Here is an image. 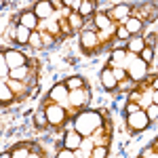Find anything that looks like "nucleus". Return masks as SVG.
<instances>
[{
  "label": "nucleus",
  "instance_id": "nucleus-1",
  "mask_svg": "<svg viewBox=\"0 0 158 158\" xmlns=\"http://www.w3.org/2000/svg\"><path fill=\"white\" fill-rule=\"evenodd\" d=\"M106 68H110L114 72V76L118 78V91L131 93L141 80H146L150 65L139 55H133L124 47H118V49L112 51Z\"/></svg>",
  "mask_w": 158,
  "mask_h": 158
},
{
  "label": "nucleus",
  "instance_id": "nucleus-24",
  "mask_svg": "<svg viewBox=\"0 0 158 158\" xmlns=\"http://www.w3.org/2000/svg\"><path fill=\"white\" fill-rule=\"evenodd\" d=\"M110 146H95L93 148V158H108Z\"/></svg>",
  "mask_w": 158,
  "mask_h": 158
},
{
  "label": "nucleus",
  "instance_id": "nucleus-18",
  "mask_svg": "<svg viewBox=\"0 0 158 158\" xmlns=\"http://www.w3.org/2000/svg\"><path fill=\"white\" fill-rule=\"evenodd\" d=\"M122 25H124V30L129 32V36H131V38H133V36H139V34L143 32V27H146V25L141 23L139 19H133V17H131V19H127Z\"/></svg>",
  "mask_w": 158,
  "mask_h": 158
},
{
  "label": "nucleus",
  "instance_id": "nucleus-17",
  "mask_svg": "<svg viewBox=\"0 0 158 158\" xmlns=\"http://www.w3.org/2000/svg\"><path fill=\"white\" fill-rule=\"evenodd\" d=\"M0 103H2V108H11L13 103H17V99H15V95H13V91L4 85V82L0 85Z\"/></svg>",
  "mask_w": 158,
  "mask_h": 158
},
{
  "label": "nucleus",
  "instance_id": "nucleus-9",
  "mask_svg": "<svg viewBox=\"0 0 158 158\" xmlns=\"http://www.w3.org/2000/svg\"><path fill=\"white\" fill-rule=\"evenodd\" d=\"M82 141H85V137L78 133V131H74L72 127H68L65 129V133H63V139H61L59 148H65V150H80L82 148Z\"/></svg>",
  "mask_w": 158,
  "mask_h": 158
},
{
  "label": "nucleus",
  "instance_id": "nucleus-4",
  "mask_svg": "<svg viewBox=\"0 0 158 158\" xmlns=\"http://www.w3.org/2000/svg\"><path fill=\"white\" fill-rule=\"evenodd\" d=\"M40 110L44 112L49 127L57 129V131L65 129V127H70V122H72V114H70L65 108H61L59 103H49V101H42Z\"/></svg>",
  "mask_w": 158,
  "mask_h": 158
},
{
  "label": "nucleus",
  "instance_id": "nucleus-13",
  "mask_svg": "<svg viewBox=\"0 0 158 158\" xmlns=\"http://www.w3.org/2000/svg\"><path fill=\"white\" fill-rule=\"evenodd\" d=\"M32 148H34V141H19V143H15L9 150V156L11 158H27L30 152H32Z\"/></svg>",
  "mask_w": 158,
  "mask_h": 158
},
{
  "label": "nucleus",
  "instance_id": "nucleus-26",
  "mask_svg": "<svg viewBox=\"0 0 158 158\" xmlns=\"http://www.w3.org/2000/svg\"><path fill=\"white\" fill-rule=\"evenodd\" d=\"M116 38H118V40H129V32H127V30H124V25H118V30H116Z\"/></svg>",
  "mask_w": 158,
  "mask_h": 158
},
{
  "label": "nucleus",
  "instance_id": "nucleus-7",
  "mask_svg": "<svg viewBox=\"0 0 158 158\" xmlns=\"http://www.w3.org/2000/svg\"><path fill=\"white\" fill-rule=\"evenodd\" d=\"M2 61L6 63V68H9V70H17V68L27 65V63L32 61V57H27L25 53L15 51V49H2Z\"/></svg>",
  "mask_w": 158,
  "mask_h": 158
},
{
  "label": "nucleus",
  "instance_id": "nucleus-21",
  "mask_svg": "<svg viewBox=\"0 0 158 158\" xmlns=\"http://www.w3.org/2000/svg\"><path fill=\"white\" fill-rule=\"evenodd\" d=\"M65 82V86L70 89V91H76V89H85L86 86V80L82 78V76H70L68 80H63Z\"/></svg>",
  "mask_w": 158,
  "mask_h": 158
},
{
  "label": "nucleus",
  "instance_id": "nucleus-10",
  "mask_svg": "<svg viewBox=\"0 0 158 158\" xmlns=\"http://www.w3.org/2000/svg\"><path fill=\"white\" fill-rule=\"evenodd\" d=\"M9 36H11L13 42L27 47V44H30V36H32V30L23 27V25L17 23V21H11V32H9Z\"/></svg>",
  "mask_w": 158,
  "mask_h": 158
},
{
  "label": "nucleus",
  "instance_id": "nucleus-19",
  "mask_svg": "<svg viewBox=\"0 0 158 158\" xmlns=\"http://www.w3.org/2000/svg\"><path fill=\"white\" fill-rule=\"evenodd\" d=\"M97 6H99V2H95V0H82V6H80V15L85 17V19H91L95 13H97Z\"/></svg>",
  "mask_w": 158,
  "mask_h": 158
},
{
  "label": "nucleus",
  "instance_id": "nucleus-15",
  "mask_svg": "<svg viewBox=\"0 0 158 158\" xmlns=\"http://www.w3.org/2000/svg\"><path fill=\"white\" fill-rule=\"evenodd\" d=\"M34 13L38 15L40 21H47V19H51L57 11L53 9V4H51V0H49V2H36V4H34Z\"/></svg>",
  "mask_w": 158,
  "mask_h": 158
},
{
  "label": "nucleus",
  "instance_id": "nucleus-5",
  "mask_svg": "<svg viewBox=\"0 0 158 158\" xmlns=\"http://www.w3.org/2000/svg\"><path fill=\"white\" fill-rule=\"evenodd\" d=\"M131 17L143 25L152 23L158 17V2H131Z\"/></svg>",
  "mask_w": 158,
  "mask_h": 158
},
{
  "label": "nucleus",
  "instance_id": "nucleus-8",
  "mask_svg": "<svg viewBox=\"0 0 158 158\" xmlns=\"http://www.w3.org/2000/svg\"><path fill=\"white\" fill-rule=\"evenodd\" d=\"M57 40L51 36V34H47L44 30H34L32 32V36H30V44L27 47H32L34 51H44L49 49V47H53Z\"/></svg>",
  "mask_w": 158,
  "mask_h": 158
},
{
  "label": "nucleus",
  "instance_id": "nucleus-22",
  "mask_svg": "<svg viewBox=\"0 0 158 158\" xmlns=\"http://www.w3.org/2000/svg\"><path fill=\"white\" fill-rule=\"evenodd\" d=\"M139 158H158V137L139 154Z\"/></svg>",
  "mask_w": 158,
  "mask_h": 158
},
{
  "label": "nucleus",
  "instance_id": "nucleus-14",
  "mask_svg": "<svg viewBox=\"0 0 158 158\" xmlns=\"http://www.w3.org/2000/svg\"><path fill=\"white\" fill-rule=\"evenodd\" d=\"M101 85H103V89L110 91V93H116V91H118V78L114 76V72H112L110 68H103V70H101Z\"/></svg>",
  "mask_w": 158,
  "mask_h": 158
},
{
  "label": "nucleus",
  "instance_id": "nucleus-25",
  "mask_svg": "<svg viewBox=\"0 0 158 158\" xmlns=\"http://www.w3.org/2000/svg\"><path fill=\"white\" fill-rule=\"evenodd\" d=\"M27 158H44V150L34 141V148H32V152H30V156H27Z\"/></svg>",
  "mask_w": 158,
  "mask_h": 158
},
{
  "label": "nucleus",
  "instance_id": "nucleus-11",
  "mask_svg": "<svg viewBox=\"0 0 158 158\" xmlns=\"http://www.w3.org/2000/svg\"><path fill=\"white\" fill-rule=\"evenodd\" d=\"M2 82H4V85L13 91V95H15V99H17V103H19V101H23L27 95H32V91H34V89H30V86L25 85V82H21V80L6 78V80H2Z\"/></svg>",
  "mask_w": 158,
  "mask_h": 158
},
{
  "label": "nucleus",
  "instance_id": "nucleus-12",
  "mask_svg": "<svg viewBox=\"0 0 158 158\" xmlns=\"http://www.w3.org/2000/svg\"><path fill=\"white\" fill-rule=\"evenodd\" d=\"M13 21H17V23H21L23 27H27V30H38L40 27V19H38V15L34 13V9H27V11L19 13L17 17H13Z\"/></svg>",
  "mask_w": 158,
  "mask_h": 158
},
{
  "label": "nucleus",
  "instance_id": "nucleus-20",
  "mask_svg": "<svg viewBox=\"0 0 158 158\" xmlns=\"http://www.w3.org/2000/svg\"><path fill=\"white\" fill-rule=\"evenodd\" d=\"M68 21H70L74 32H82V27L86 25V19L80 15V13H70V15H68Z\"/></svg>",
  "mask_w": 158,
  "mask_h": 158
},
{
  "label": "nucleus",
  "instance_id": "nucleus-2",
  "mask_svg": "<svg viewBox=\"0 0 158 158\" xmlns=\"http://www.w3.org/2000/svg\"><path fill=\"white\" fill-rule=\"evenodd\" d=\"M152 106H158V89H156V85H154V80H152V74H148L146 80H141V82L129 93L127 106H124V116H127V114H133L137 110L148 112Z\"/></svg>",
  "mask_w": 158,
  "mask_h": 158
},
{
  "label": "nucleus",
  "instance_id": "nucleus-16",
  "mask_svg": "<svg viewBox=\"0 0 158 158\" xmlns=\"http://www.w3.org/2000/svg\"><path fill=\"white\" fill-rule=\"evenodd\" d=\"M146 38H141V36H133V38H129L127 40V44H124V49L129 51V53H133V55H141V51L146 49Z\"/></svg>",
  "mask_w": 158,
  "mask_h": 158
},
{
  "label": "nucleus",
  "instance_id": "nucleus-23",
  "mask_svg": "<svg viewBox=\"0 0 158 158\" xmlns=\"http://www.w3.org/2000/svg\"><path fill=\"white\" fill-rule=\"evenodd\" d=\"M146 42H148V40H146ZM139 57L150 65V63L154 61V44H146V49L141 51V55H139Z\"/></svg>",
  "mask_w": 158,
  "mask_h": 158
},
{
  "label": "nucleus",
  "instance_id": "nucleus-3",
  "mask_svg": "<svg viewBox=\"0 0 158 158\" xmlns=\"http://www.w3.org/2000/svg\"><path fill=\"white\" fill-rule=\"evenodd\" d=\"M110 122H112L110 114L101 112V110H82V112H78L72 118L70 127H72L74 131H78L82 137H91V135L101 131Z\"/></svg>",
  "mask_w": 158,
  "mask_h": 158
},
{
  "label": "nucleus",
  "instance_id": "nucleus-6",
  "mask_svg": "<svg viewBox=\"0 0 158 158\" xmlns=\"http://www.w3.org/2000/svg\"><path fill=\"white\" fill-rule=\"evenodd\" d=\"M124 124H127V129H129V133L135 135V133H141L143 129H148L152 120L148 118V114L143 110H137L133 114H127V118H124Z\"/></svg>",
  "mask_w": 158,
  "mask_h": 158
}]
</instances>
